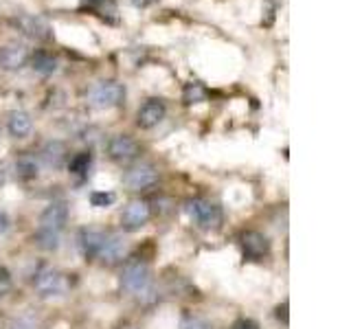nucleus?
I'll return each mask as SVG.
<instances>
[{"label": "nucleus", "mask_w": 351, "mask_h": 329, "mask_svg": "<svg viewBox=\"0 0 351 329\" xmlns=\"http://www.w3.org/2000/svg\"><path fill=\"white\" fill-rule=\"evenodd\" d=\"M206 99V88L200 84V82H191V84H186L184 86V90H182V101L186 106H191V103H200Z\"/></svg>", "instance_id": "aec40b11"}, {"label": "nucleus", "mask_w": 351, "mask_h": 329, "mask_svg": "<svg viewBox=\"0 0 351 329\" xmlns=\"http://www.w3.org/2000/svg\"><path fill=\"white\" fill-rule=\"evenodd\" d=\"M180 329H213L211 325H208L204 318L200 316H184L182 318V323H180Z\"/></svg>", "instance_id": "4be33fe9"}, {"label": "nucleus", "mask_w": 351, "mask_h": 329, "mask_svg": "<svg viewBox=\"0 0 351 329\" xmlns=\"http://www.w3.org/2000/svg\"><path fill=\"white\" fill-rule=\"evenodd\" d=\"M69 222V206L64 202H53L44 208V213L40 215V226L44 230H53V233H62V228Z\"/></svg>", "instance_id": "6e6552de"}, {"label": "nucleus", "mask_w": 351, "mask_h": 329, "mask_svg": "<svg viewBox=\"0 0 351 329\" xmlns=\"http://www.w3.org/2000/svg\"><path fill=\"white\" fill-rule=\"evenodd\" d=\"M7 130L14 138H27L33 130V121L25 110H14V112L7 117Z\"/></svg>", "instance_id": "2eb2a0df"}, {"label": "nucleus", "mask_w": 351, "mask_h": 329, "mask_svg": "<svg viewBox=\"0 0 351 329\" xmlns=\"http://www.w3.org/2000/svg\"><path fill=\"white\" fill-rule=\"evenodd\" d=\"M186 213L204 230H213L222 224V208L208 200H189L186 202Z\"/></svg>", "instance_id": "7ed1b4c3"}, {"label": "nucleus", "mask_w": 351, "mask_h": 329, "mask_svg": "<svg viewBox=\"0 0 351 329\" xmlns=\"http://www.w3.org/2000/svg\"><path fill=\"white\" fill-rule=\"evenodd\" d=\"M11 290V274L7 268H0V296H5Z\"/></svg>", "instance_id": "b1692460"}, {"label": "nucleus", "mask_w": 351, "mask_h": 329, "mask_svg": "<svg viewBox=\"0 0 351 329\" xmlns=\"http://www.w3.org/2000/svg\"><path fill=\"white\" fill-rule=\"evenodd\" d=\"M42 162L51 169H60L66 162V145L62 141H49L40 151Z\"/></svg>", "instance_id": "dca6fc26"}, {"label": "nucleus", "mask_w": 351, "mask_h": 329, "mask_svg": "<svg viewBox=\"0 0 351 329\" xmlns=\"http://www.w3.org/2000/svg\"><path fill=\"white\" fill-rule=\"evenodd\" d=\"M36 244L42 248V250H58L60 248V233H53V230H44V228H38L36 235Z\"/></svg>", "instance_id": "6ab92c4d"}, {"label": "nucleus", "mask_w": 351, "mask_h": 329, "mask_svg": "<svg viewBox=\"0 0 351 329\" xmlns=\"http://www.w3.org/2000/svg\"><path fill=\"white\" fill-rule=\"evenodd\" d=\"M29 60H31V69L40 75H53L58 71V60H55L51 53L38 51V53H33Z\"/></svg>", "instance_id": "f3484780"}, {"label": "nucleus", "mask_w": 351, "mask_h": 329, "mask_svg": "<svg viewBox=\"0 0 351 329\" xmlns=\"http://www.w3.org/2000/svg\"><path fill=\"white\" fill-rule=\"evenodd\" d=\"M7 228H9V217L3 211H0V235H3Z\"/></svg>", "instance_id": "a878e982"}, {"label": "nucleus", "mask_w": 351, "mask_h": 329, "mask_svg": "<svg viewBox=\"0 0 351 329\" xmlns=\"http://www.w3.org/2000/svg\"><path fill=\"white\" fill-rule=\"evenodd\" d=\"M29 51L22 44H5L0 47V69L5 71H20L29 62Z\"/></svg>", "instance_id": "f8f14e48"}, {"label": "nucleus", "mask_w": 351, "mask_h": 329, "mask_svg": "<svg viewBox=\"0 0 351 329\" xmlns=\"http://www.w3.org/2000/svg\"><path fill=\"white\" fill-rule=\"evenodd\" d=\"M285 312H288V303H283V305L277 307V316L279 318L283 316V323H288V314H285Z\"/></svg>", "instance_id": "bb28decb"}, {"label": "nucleus", "mask_w": 351, "mask_h": 329, "mask_svg": "<svg viewBox=\"0 0 351 329\" xmlns=\"http://www.w3.org/2000/svg\"><path fill=\"white\" fill-rule=\"evenodd\" d=\"M90 162H93V156L88 151H80V154H75V156L71 158L69 162V169L71 173L75 175H86L88 169H90Z\"/></svg>", "instance_id": "412c9836"}, {"label": "nucleus", "mask_w": 351, "mask_h": 329, "mask_svg": "<svg viewBox=\"0 0 351 329\" xmlns=\"http://www.w3.org/2000/svg\"><path fill=\"white\" fill-rule=\"evenodd\" d=\"M121 288L130 294H136L138 299H145L152 294V279H149V266L143 259L134 257L125 263L123 274H121Z\"/></svg>", "instance_id": "f257e3e1"}, {"label": "nucleus", "mask_w": 351, "mask_h": 329, "mask_svg": "<svg viewBox=\"0 0 351 329\" xmlns=\"http://www.w3.org/2000/svg\"><path fill=\"white\" fill-rule=\"evenodd\" d=\"M33 283H36V290L40 292V296H58L64 292V277L53 268H42L36 274Z\"/></svg>", "instance_id": "9b49d317"}, {"label": "nucleus", "mask_w": 351, "mask_h": 329, "mask_svg": "<svg viewBox=\"0 0 351 329\" xmlns=\"http://www.w3.org/2000/svg\"><path fill=\"white\" fill-rule=\"evenodd\" d=\"M106 235L101 230H95V228H82L80 235H77V241H80V250L86 259H97L99 255V248H101Z\"/></svg>", "instance_id": "4468645a"}, {"label": "nucleus", "mask_w": 351, "mask_h": 329, "mask_svg": "<svg viewBox=\"0 0 351 329\" xmlns=\"http://www.w3.org/2000/svg\"><path fill=\"white\" fill-rule=\"evenodd\" d=\"M119 329H136V327H134V325H128V323H125V325H121Z\"/></svg>", "instance_id": "cd10ccee"}, {"label": "nucleus", "mask_w": 351, "mask_h": 329, "mask_svg": "<svg viewBox=\"0 0 351 329\" xmlns=\"http://www.w3.org/2000/svg\"><path fill=\"white\" fill-rule=\"evenodd\" d=\"M117 200V195L114 193H104V191H95L93 195H90V202H93V206H110Z\"/></svg>", "instance_id": "5701e85b"}, {"label": "nucleus", "mask_w": 351, "mask_h": 329, "mask_svg": "<svg viewBox=\"0 0 351 329\" xmlns=\"http://www.w3.org/2000/svg\"><path fill=\"white\" fill-rule=\"evenodd\" d=\"M86 99L93 108L110 110L125 101V88L119 82H99L88 90Z\"/></svg>", "instance_id": "f03ea898"}, {"label": "nucleus", "mask_w": 351, "mask_h": 329, "mask_svg": "<svg viewBox=\"0 0 351 329\" xmlns=\"http://www.w3.org/2000/svg\"><path fill=\"white\" fill-rule=\"evenodd\" d=\"M125 252H128V241L121 235L112 233V235H106L101 248H99L97 259H101L104 263H119L125 257Z\"/></svg>", "instance_id": "ddd939ff"}, {"label": "nucleus", "mask_w": 351, "mask_h": 329, "mask_svg": "<svg viewBox=\"0 0 351 329\" xmlns=\"http://www.w3.org/2000/svg\"><path fill=\"white\" fill-rule=\"evenodd\" d=\"M233 329H259V325L255 321H250V318H241L233 325Z\"/></svg>", "instance_id": "393cba45"}, {"label": "nucleus", "mask_w": 351, "mask_h": 329, "mask_svg": "<svg viewBox=\"0 0 351 329\" xmlns=\"http://www.w3.org/2000/svg\"><path fill=\"white\" fill-rule=\"evenodd\" d=\"M138 154H141L138 143L128 134H117L108 143V156L119 164H128L132 160H136Z\"/></svg>", "instance_id": "39448f33"}, {"label": "nucleus", "mask_w": 351, "mask_h": 329, "mask_svg": "<svg viewBox=\"0 0 351 329\" xmlns=\"http://www.w3.org/2000/svg\"><path fill=\"white\" fill-rule=\"evenodd\" d=\"M241 250H244V257L246 259L257 261V259L268 255L270 241H268L266 235L259 233V230H246V233L241 235Z\"/></svg>", "instance_id": "1a4fd4ad"}, {"label": "nucleus", "mask_w": 351, "mask_h": 329, "mask_svg": "<svg viewBox=\"0 0 351 329\" xmlns=\"http://www.w3.org/2000/svg\"><path fill=\"white\" fill-rule=\"evenodd\" d=\"M156 182H158V171H156V167H152V164H147V162L134 164V167L128 169V173L123 175V184L134 193L147 191Z\"/></svg>", "instance_id": "20e7f679"}, {"label": "nucleus", "mask_w": 351, "mask_h": 329, "mask_svg": "<svg viewBox=\"0 0 351 329\" xmlns=\"http://www.w3.org/2000/svg\"><path fill=\"white\" fill-rule=\"evenodd\" d=\"M11 25H14L22 36H27L31 40H49L51 38V27L49 22L40 18V16H18L11 20Z\"/></svg>", "instance_id": "0eeeda50"}, {"label": "nucleus", "mask_w": 351, "mask_h": 329, "mask_svg": "<svg viewBox=\"0 0 351 329\" xmlns=\"http://www.w3.org/2000/svg\"><path fill=\"white\" fill-rule=\"evenodd\" d=\"M167 114V108L160 101V99H147L145 103L138 108V114H136V123L143 130H152L156 127L160 121Z\"/></svg>", "instance_id": "9d476101"}, {"label": "nucleus", "mask_w": 351, "mask_h": 329, "mask_svg": "<svg viewBox=\"0 0 351 329\" xmlns=\"http://www.w3.org/2000/svg\"><path fill=\"white\" fill-rule=\"evenodd\" d=\"M38 171H40V162H38L36 156H31V154H25V156H20L16 160V173L20 175L22 180L38 178Z\"/></svg>", "instance_id": "a211bd4d"}, {"label": "nucleus", "mask_w": 351, "mask_h": 329, "mask_svg": "<svg viewBox=\"0 0 351 329\" xmlns=\"http://www.w3.org/2000/svg\"><path fill=\"white\" fill-rule=\"evenodd\" d=\"M149 217H152L149 204L143 200H134L123 208V213H121V226H123V230H128V233H136V230H141L149 222Z\"/></svg>", "instance_id": "423d86ee"}]
</instances>
